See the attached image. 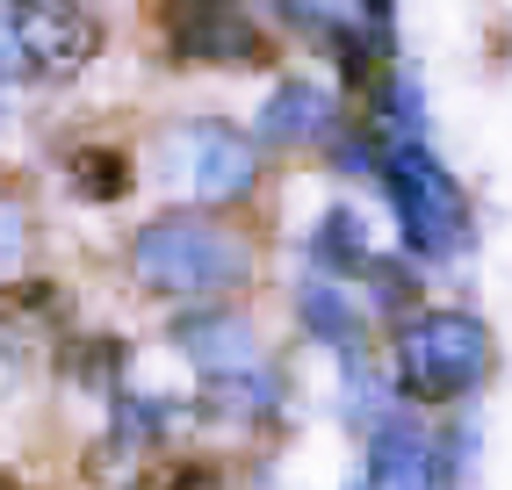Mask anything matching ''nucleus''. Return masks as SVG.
<instances>
[{"label": "nucleus", "mask_w": 512, "mask_h": 490, "mask_svg": "<svg viewBox=\"0 0 512 490\" xmlns=\"http://www.w3.org/2000/svg\"><path fill=\"white\" fill-rule=\"evenodd\" d=\"M130 267L152 296H224L253 274V253L210 217H152L130 245Z\"/></svg>", "instance_id": "obj_1"}, {"label": "nucleus", "mask_w": 512, "mask_h": 490, "mask_svg": "<svg viewBox=\"0 0 512 490\" xmlns=\"http://www.w3.org/2000/svg\"><path fill=\"white\" fill-rule=\"evenodd\" d=\"M484 368H491V332L462 310H426L397 332V390L419 404H448L476 390Z\"/></svg>", "instance_id": "obj_2"}, {"label": "nucleus", "mask_w": 512, "mask_h": 490, "mask_svg": "<svg viewBox=\"0 0 512 490\" xmlns=\"http://www.w3.org/2000/svg\"><path fill=\"white\" fill-rule=\"evenodd\" d=\"M383 181H390V202H397V224H404V245L426 260H448L462 245V188L448 181V166L426 152V137H404V145H383Z\"/></svg>", "instance_id": "obj_3"}, {"label": "nucleus", "mask_w": 512, "mask_h": 490, "mask_svg": "<svg viewBox=\"0 0 512 490\" xmlns=\"http://www.w3.org/2000/svg\"><path fill=\"white\" fill-rule=\"evenodd\" d=\"M159 166H166V181H174L181 195H195V202H238V195H253V181H260V152L231 123H181V130H166Z\"/></svg>", "instance_id": "obj_4"}, {"label": "nucleus", "mask_w": 512, "mask_h": 490, "mask_svg": "<svg viewBox=\"0 0 512 490\" xmlns=\"http://www.w3.org/2000/svg\"><path fill=\"white\" fill-rule=\"evenodd\" d=\"M15 58L44 80H73L80 65L101 51V22L80 8V0H15Z\"/></svg>", "instance_id": "obj_5"}, {"label": "nucleus", "mask_w": 512, "mask_h": 490, "mask_svg": "<svg viewBox=\"0 0 512 490\" xmlns=\"http://www.w3.org/2000/svg\"><path fill=\"white\" fill-rule=\"evenodd\" d=\"M166 44L202 65H260L267 37L238 0H166Z\"/></svg>", "instance_id": "obj_6"}, {"label": "nucleus", "mask_w": 512, "mask_h": 490, "mask_svg": "<svg viewBox=\"0 0 512 490\" xmlns=\"http://www.w3.org/2000/svg\"><path fill=\"white\" fill-rule=\"evenodd\" d=\"M339 130V101L318 80H282L260 109V137L267 145H325Z\"/></svg>", "instance_id": "obj_7"}, {"label": "nucleus", "mask_w": 512, "mask_h": 490, "mask_svg": "<svg viewBox=\"0 0 512 490\" xmlns=\"http://www.w3.org/2000/svg\"><path fill=\"white\" fill-rule=\"evenodd\" d=\"M181 346H188V361L202 368V375H246V368H260V346H253V325H238V318H195V325H181Z\"/></svg>", "instance_id": "obj_8"}, {"label": "nucleus", "mask_w": 512, "mask_h": 490, "mask_svg": "<svg viewBox=\"0 0 512 490\" xmlns=\"http://www.w3.org/2000/svg\"><path fill=\"white\" fill-rule=\"evenodd\" d=\"M433 447L412 426H383L368 454V490H433Z\"/></svg>", "instance_id": "obj_9"}, {"label": "nucleus", "mask_w": 512, "mask_h": 490, "mask_svg": "<svg viewBox=\"0 0 512 490\" xmlns=\"http://www.w3.org/2000/svg\"><path fill=\"white\" fill-rule=\"evenodd\" d=\"M296 310H303V325H311L318 339H332V346H361V332H368L361 325V303L339 289V282H325V274H318V282H303Z\"/></svg>", "instance_id": "obj_10"}, {"label": "nucleus", "mask_w": 512, "mask_h": 490, "mask_svg": "<svg viewBox=\"0 0 512 490\" xmlns=\"http://www.w3.org/2000/svg\"><path fill=\"white\" fill-rule=\"evenodd\" d=\"M318 260L339 267V274H375V253H368L354 209H332V217H325V231H318Z\"/></svg>", "instance_id": "obj_11"}, {"label": "nucleus", "mask_w": 512, "mask_h": 490, "mask_svg": "<svg viewBox=\"0 0 512 490\" xmlns=\"http://www.w3.org/2000/svg\"><path fill=\"white\" fill-rule=\"evenodd\" d=\"M73 188H80L87 202H116V195L130 188V159L109 152V145H87V152L73 159Z\"/></svg>", "instance_id": "obj_12"}, {"label": "nucleus", "mask_w": 512, "mask_h": 490, "mask_svg": "<svg viewBox=\"0 0 512 490\" xmlns=\"http://www.w3.org/2000/svg\"><path fill=\"white\" fill-rule=\"evenodd\" d=\"M22 253H29V224H22L15 202H0V282L22 267Z\"/></svg>", "instance_id": "obj_13"}, {"label": "nucleus", "mask_w": 512, "mask_h": 490, "mask_svg": "<svg viewBox=\"0 0 512 490\" xmlns=\"http://www.w3.org/2000/svg\"><path fill=\"white\" fill-rule=\"evenodd\" d=\"M275 8L303 29H339V0H275Z\"/></svg>", "instance_id": "obj_14"}, {"label": "nucleus", "mask_w": 512, "mask_h": 490, "mask_svg": "<svg viewBox=\"0 0 512 490\" xmlns=\"http://www.w3.org/2000/svg\"><path fill=\"white\" fill-rule=\"evenodd\" d=\"M8 73H22V58H15V37L0 29V80H8Z\"/></svg>", "instance_id": "obj_15"}, {"label": "nucleus", "mask_w": 512, "mask_h": 490, "mask_svg": "<svg viewBox=\"0 0 512 490\" xmlns=\"http://www.w3.org/2000/svg\"><path fill=\"white\" fill-rule=\"evenodd\" d=\"M0 490H15V483H0Z\"/></svg>", "instance_id": "obj_16"}]
</instances>
